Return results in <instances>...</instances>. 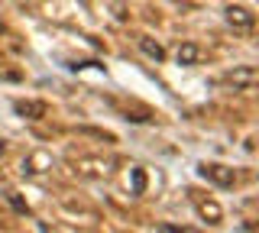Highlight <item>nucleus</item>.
Returning a JSON list of instances; mask_svg holds the SVG:
<instances>
[{
    "label": "nucleus",
    "instance_id": "obj_1",
    "mask_svg": "<svg viewBox=\"0 0 259 233\" xmlns=\"http://www.w3.org/2000/svg\"><path fill=\"white\" fill-rule=\"evenodd\" d=\"M201 172L210 175V178H214V181H221V184H233V172H227L224 165H204Z\"/></svg>",
    "mask_w": 259,
    "mask_h": 233
},
{
    "label": "nucleus",
    "instance_id": "obj_2",
    "mask_svg": "<svg viewBox=\"0 0 259 233\" xmlns=\"http://www.w3.org/2000/svg\"><path fill=\"white\" fill-rule=\"evenodd\" d=\"M198 59H201V49L194 42H188V45H182V49H178V65H194Z\"/></svg>",
    "mask_w": 259,
    "mask_h": 233
},
{
    "label": "nucleus",
    "instance_id": "obj_5",
    "mask_svg": "<svg viewBox=\"0 0 259 233\" xmlns=\"http://www.w3.org/2000/svg\"><path fill=\"white\" fill-rule=\"evenodd\" d=\"M227 81L243 84V81H253V71H240V75H227Z\"/></svg>",
    "mask_w": 259,
    "mask_h": 233
},
{
    "label": "nucleus",
    "instance_id": "obj_3",
    "mask_svg": "<svg viewBox=\"0 0 259 233\" xmlns=\"http://www.w3.org/2000/svg\"><path fill=\"white\" fill-rule=\"evenodd\" d=\"M227 20L230 23H237V26H253V17H249V10H243V7H230V10H227Z\"/></svg>",
    "mask_w": 259,
    "mask_h": 233
},
{
    "label": "nucleus",
    "instance_id": "obj_4",
    "mask_svg": "<svg viewBox=\"0 0 259 233\" xmlns=\"http://www.w3.org/2000/svg\"><path fill=\"white\" fill-rule=\"evenodd\" d=\"M140 49L149 55V59H156V62H162L165 59V52H162V45H156V42H149V39H140Z\"/></svg>",
    "mask_w": 259,
    "mask_h": 233
}]
</instances>
